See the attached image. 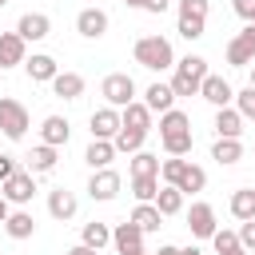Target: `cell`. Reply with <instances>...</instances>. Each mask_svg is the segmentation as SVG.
<instances>
[{"mask_svg":"<svg viewBox=\"0 0 255 255\" xmlns=\"http://www.w3.org/2000/svg\"><path fill=\"white\" fill-rule=\"evenodd\" d=\"M159 139H163V151L167 155H187L191 151V120L187 112L171 108L159 116Z\"/></svg>","mask_w":255,"mask_h":255,"instance_id":"6da1fadb","label":"cell"},{"mask_svg":"<svg viewBox=\"0 0 255 255\" xmlns=\"http://www.w3.org/2000/svg\"><path fill=\"white\" fill-rule=\"evenodd\" d=\"M135 64L147 68V72H163V68H175V52H171V40L163 36H139L135 48H131Z\"/></svg>","mask_w":255,"mask_h":255,"instance_id":"7a4b0ae2","label":"cell"},{"mask_svg":"<svg viewBox=\"0 0 255 255\" xmlns=\"http://www.w3.org/2000/svg\"><path fill=\"white\" fill-rule=\"evenodd\" d=\"M203 80H207V60H203V56H183V60H175V76H171V92H175V96H199Z\"/></svg>","mask_w":255,"mask_h":255,"instance_id":"3957f363","label":"cell"},{"mask_svg":"<svg viewBox=\"0 0 255 255\" xmlns=\"http://www.w3.org/2000/svg\"><path fill=\"white\" fill-rule=\"evenodd\" d=\"M207 28V0H179V12H175V32L183 40H199Z\"/></svg>","mask_w":255,"mask_h":255,"instance_id":"277c9868","label":"cell"},{"mask_svg":"<svg viewBox=\"0 0 255 255\" xmlns=\"http://www.w3.org/2000/svg\"><path fill=\"white\" fill-rule=\"evenodd\" d=\"M100 96L108 100V108H128V104H135V80L128 76V72H112V76H104V84H100Z\"/></svg>","mask_w":255,"mask_h":255,"instance_id":"5b68a950","label":"cell"},{"mask_svg":"<svg viewBox=\"0 0 255 255\" xmlns=\"http://www.w3.org/2000/svg\"><path fill=\"white\" fill-rule=\"evenodd\" d=\"M0 131L8 139H24L28 135V108L12 96H0Z\"/></svg>","mask_w":255,"mask_h":255,"instance_id":"8992f818","label":"cell"},{"mask_svg":"<svg viewBox=\"0 0 255 255\" xmlns=\"http://www.w3.org/2000/svg\"><path fill=\"white\" fill-rule=\"evenodd\" d=\"M0 195H4L8 203H16V207L32 203V195H36V175H32V171H16L12 179L0 183Z\"/></svg>","mask_w":255,"mask_h":255,"instance_id":"52a82bcc","label":"cell"},{"mask_svg":"<svg viewBox=\"0 0 255 255\" xmlns=\"http://www.w3.org/2000/svg\"><path fill=\"white\" fill-rule=\"evenodd\" d=\"M227 64H235V68H251V64H255V24H247V28L227 44Z\"/></svg>","mask_w":255,"mask_h":255,"instance_id":"ba28073f","label":"cell"},{"mask_svg":"<svg viewBox=\"0 0 255 255\" xmlns=\"http://www.w3.org/2000/svg\"><path fill=\"white\" fill-rule=\"evenodd\" d=\"M92 139H116L120 135V128H124V112L120 108H100V112H92Z\"/></svg>","mask_w":255,"mask_h":255,"instance_id":"9c48e42d","label":"cell"},{"mask_svg":"<svg viewBox=\"0 0 255 255\" xmlns=\"http://www.w3.org/2000/svg\"><path fill=\"white\" fill-rule=\"evenodd\" d=\"M120 187H124V179H120V171H112V167L92 171V179H88V195H92V199H100V203L116 199V195H120Z\"/></svg>","mask_w":255,"mask_h":255,"instance_id":"30bf717a","label":"cell"},{"mask_svg":"<svg viewBox=\"0 0 255 255\" xmlns=\"http://www.w3.org/2000/svg\"><path fill=\"white\" fill-rule=\"evenodd\" d=\"M112 247L120 255H143V231L128 219V223H116L112 227Z\"/></svg>","mask_w":255,"mask_h":255,"instance_id":"8fae6325","label":"cell"},{"mask_svg":"<svg viewBox=\"0 0 255 255\" xmlns=\"http://www.w3.org/2000/svg\"><path fill=\"white\" fill-rule=\"evenodd\" d=\"M187 227H191L195 239H211V235L219 231V223H215V207H211V203H191V211H187Z\"/></svg>","mask_w":255,"mask_h":255,"instance_id":"7c38bea8","label":"cell"},{"mask_svg":"<svg viewBox=\"0 0 255 255\" xmlns=\"http://www.w3.org/2000/svg\"><path fill=\"white\" fill-rule=\"evenodd\" d=\"M76 32H80L84 40H100V36L108 32V12H104V8H84V12L76 16Z\"/></svg>","mask_w":255,"mask_h":255,"instance_id":"4fadbf2b","label":"cell"},{"mask_svg":"<svg viewBox=\"0 0 255 255\" xmlns=\"http://www.w3.org/2000/svg\"><path fill=\"white\" fill-rule=\"evenodd\" d=\"M199 96H203L207 104H215V108H231V100H235V88H231L223 76H211V72H207V80H203Z\"/></svg>","mask_w":255,"mask_h":255,"instance_id":"5bb4252c","label":"cell"},{"mask_svg":"<svg viewBox=\"0 0 255 255\" xmlns=\"http://www.w3.org/2000/svg\"><path fill=\"white\" fill-rule=\"evenodd\" d=\"M175 100H179V96L171 92V84H159V80H155V84H147V92H143V104L151 108V116H155V112H159V116H163V112H171V108H175Z\"/></svg>","mask_w":255,"mask_h":255,"instance_id":"9a60e30c","label":"cell"},{"mask_svg":"<svg viewBox=\"0 0 255 255\" xmlns=\"http://www.w3.org/2000/svg\"><path fill=\"white\" fill-rule=\"evenodd\" d=\"M76 207H80V199H76L68 187L48 191V215H52V219H60V223H64V219H72V215H76Z\"/></svg>","mask_w":255,"mask_h":255,"instance_id":"2e32d148","label":"cell"},{"mask_svg":"<svg viewBox=\"0 0 255 255\" xmlns=\"http://www.w3.org/2000/svg\"><path fill=\"white\" fill-rule=\"evenodd\" d=\"M16 32L24 36V44H28V40H44V36L52 32V20H48L44 12H24L20 24H16Z\"/></svg>","mask_w":255,"mask_h":255,"instance_id":"e0dca14e","label":"cell"},{"mask_svg":"<svg viewBox=\"0 0 255 255\" xmlns=\"http://www.w3.org/2000/svg\"><path fill=\"white\" fill-rule=\"evenodd\" d=\"M24 36L20 32H0V68H12V64H24Z\"/></svg>","mask_w":255,"mask_h":255,"instance_id":"ac0fdd59","label":"cell"},{"mask_svg":"<svg viewBox=\"0 0 255 255\" xmlns=\"http://www.w3.org/2000/svg\"><path fill=\"white\" fill-rule=\"evenodd\" d=\"M215 131H219V139H239L243 135V116L235 108H215Z\"/></svg>","mask_w":255,"mask_h":255,"instance_id":"d6986e66","label":"cell"},{"mask_svg":"<svg viewBox=\"0 0 255 255\" xmlns=\"http://www.w3.org/2000/svg\"><path fill=\"white\" fill-rule=\"evenodd\" d=\"M24 68H28V76H32L36 84H52V80L60 76L56 60H52V56H44V52H36L32 60H24Z\"/></svg>","mask_w":255,"mask_h":255,"instance_id":"ffe728a7","label":"cell"},{"mask_svg":"<svg viewBox=\"0 0 255 255\" xmlns=\"http://www.w3.org/2000/svg\"><path fill=\"white\" fill-rule=\"evenodd\" d=\"M40 135H44V143H48V147H64V143H68V135H72V128H68V120H64V116H48V120L40 124Z\"/></svg>","mask_w":255,"mask_h":255,"instance_id":"44dd1931","label":"cell"},{"mask_svg":"<svg viewBox=\"0 0 255 255\" xmlns=\"http://www.w3.org/2000/svg\"><path fill=\"white\" fill-rule=\"evenodd\" d=\"M84 159H88L92 171H104V167L116 159V143H112V139H92L88 151H84Z\"/></svg>","mask_w":255,"mask_h":255,"instance_id":"7402d4cb","label":"cell"},{"mask_svg":"<svg viewBox=\"0 0 255 255\" xmlns=\"http://www.w3.org/2000/svg\"><path fill=\"white\" fill-rule=\"evenodd\" d=\"M52 92H56L60 100H80V96H84V76H80V72H60V76L52 80Z\"/></svg>","mask_w":255,"mask_h":255,"instance_id":"603a6c76","label":"cell"},{"mask_svg":"<svg viewBox=\"0 0 255 255\" xmlns=\"http://www.w3.org/2000/svg\"><path fill=\"white\" fill-rule=\"evenodd\" d=\"M4 231H8L12 239H32V235H36V219H32V211H12V215L4 219Z\"/></svg>","mask_w":255,"mask_h":255,"instance_id":"cb8c5ba5","label":"cell"},{"mask_svg":"<svg viewBox=\"0 0 255 255\" xmlns=\"http://www.w3.org/2000/svg\"><path fill=\"white\" fill-rule=\"evenodd\" d=\"M80 243H84V247H92V251H100V247H108V243H112V227H108V223H100V219H92V223H84Z\"/></svg>","mask_w":255,"mask_h":255,"instance_id":"d4e9b609","label":"cell"},{"mask_svg":"<svg viewBox=\"0 0 255 255\" xmlns=\"http://www.w3.org/2000/svg\"><path fill=\"white\" fill-rule=\"evenodd\" d=\"M231 215L239 219V223H247V219H255V187H239L235 195H231Z\"/></svg>","mask_w":255,"mask_h":255,"instance_id":"484cf974","label":"cell"},{"mask_svg":"<svg viewBox=\"0 0 255 255\" xmlns=\"http://www.w3.org/2000/svg\"><path fill=\"white\" fill-rule=\"evenodd\" d=\"M131 223L147 235V231H159V223H163V215H159V207L155 203H135V211H131Z\"/></svg>","mask_w":255,"mask_h":255,"instance_id":"4316f807","label":"cell"},{"mask_svg":"<svg viewBox=\"0 0 255 255\" xmlns=\"http://www.w3.org/2000/svg\"><path fill=\"white\" fill-rule=\"evenodd\" d=\"M124 128H135V131H151V108L147 104H128L124 108Z\"/></svg>","mask_w":255,"mask_h":255,"instance_id":"83f0119b","label":"cell"},{"mask_svg":"<svg viewBox=\"0 0 255 255\" xmlns=\"http://www.w3.org/2000/svg\"><path fill=\"white\" fill-rule=\"evenodd\" d=\"M211 159H219L223 167H231V163L243 159V143H239V139H215V143H211Z\"/></svg>","mask_w":255,"mask_h":255,"instance_id":"f1b7e54d","label":"cell"},{"mask_svg":"<svg viewBox=\"0 0 255 255\" xmlns=\"http://www.w3.org/2000/svg\"><path fill=\"white\" fill-rule=\"evenodd\" d=\"M52 167H56V147H48V143L32 147V155H28V171H32V175H44V171H52Z\"/></svg>","mask_w":255,"mask_h":255,"instance_id":"f546056e","label":"cell"},{"mask_svg":"<svg viewBox=\"0 0 255 255\" xmlns=\"http://www.w3.org/2000/svg\"><path fill=\"white\" fill-rule=\"evenodd\" d=\"M175 187H179V191H183V195H191V191H203V187H207V171H203V167H199V163H187V167H183V175H179V183H175Z\"/></svg>","mask_w":255,"mask_h":255,"instance_id":"4dcf8cb0","label":"cell"},{"mask_svg":"<svg viewBox=\"0 0 255 255\" xmlns=\"http://www.w3.org/2000/svg\"><path fill=\"white\" fill-rule=\"evenodd\" d=\"M143 139H147V131H135V128H120V135H116L112 143H116V151H128V155H135V151H143Z\"/></svg>","mask_w":255,"mask_h":255,"instance_id":"1f68e13d","label":"cell"},{"mask_svg":"<svg viewBox=\"0 0 255 255\" xmlns=\"http://www.w3.org/2000/svg\"><path fill=\"white\" fill-rule=\"evenodd\" d=\"M159 155H151V151H135L131 155V179H143V175H159Z\"/></svg>","mask_w":255,"mask_h":255,"instance_id":"d6a6232c","label":"cell"},{"mask_svg":"<svg viewBox=\"0 0 255 255\" xmlns=\"http://www.w3.org/2000/svg\"><path fill=\"white\" fill-rule=\"evenodd\" d=\"M155 207H159V215H179L183 211V191L179 187H159Z\"/></svg>","mask_w":255,"mask_h":255,"instance_id":"836d02e7","label":"cell"},{"mask_svg":"<svg viewBox=\"0 0 255 255\" xmlns=\"http://www.w3.org/2000/svg\"><path fill=\"white\" fill-rule=\"evenodd\" d=\"M211 247H215V255H247L243 243H239V231H215Z\"/></svg>","mask_w":255,"mask_h":255,"instance_id":"e575fe53","label":"cell"},{"mask_svg":"<svg viewBox=\"0 0 255 255\" xmlns=\"http://www.w3.org/2000/svg\"><path fill=\"white\" fill-rule=\"evenodd\" d=\"M131 191H135V199H139V203H155V195H159V175L131 179Z\"/></svg>","mask_w":255,"mask_h":255,"instance_id":"d590c367","label":"cell"},{"mask_svg":"<svg viewBox=\"0 0 255 255\" xmlns=\"http://www.w3.org/2000/svg\"><path fill=\"white\" fill-rule=\"evenodd\" d=\"M183 167H187V159H183V155H171V159H163V163H159V175H163V183H167V187H175V183H179V175H183Z\"/></svg>","mask_w":255,"mask_h":255,"instance_id":"8d00e7d4","label":"cell"},{"mask_svg":"<svg viewBox=\"0 0 255 255\" xmlns=\"http://www.w3.org/2000/svg\"><path fill=\"white\" fill-rule=\"evenodd\" d=\"M235 112L243 116V120H255V88L247 84L243 92H235Z\"/></svg>","mask_w":255,"mask_h":255,"instance_id":"74e56055","label":"cell"},{"mask_svg":"<svg viewBox=\"0 0 255 255\" xmlns=\"http://www.w3.org/2000/svg\"><path fill=\"white\" fill-rule=\"evenodd\" d=\"M239 243H243V251H255V219H247L239 227Z\"/></svg>","mask_w":255,"mask_h":255,"instance_id":"f35d334b","label":"cell"},{"mask_svg":"<svg viewBox=\"0 0 255 255\" xmlns=\"http://www.w3.org/2000/svg\"><path fill=\"white\" fill-rule=\"evenodd\" d=\"M231 8H235V16H243L247 24L255 20V0H231Z\"/></svg>","mask_w":255,"mask_h":255,"instance_id":"ab89813d","label":"cell"},{"mask_svg":"<svg viewBox=\"0 0 255 255\" xmlns=\"http://www.w3.org/2000/svg\"><path fill=\"white\" fill-rule=\"evenodd\" d=\"M16 171H20V167H16V159H12V155H0V183H4V179H12Z\"/></svg>","mask_w":255,"mask_h":255,"instance_id":"60d3db41","label":"cell"},{"mask_svg":"<svg viewBox=\"0 0 255 255\" xmlns=\"http://www.w3.org/2000/svg\"><path fill=\"white\" fill-rule=\"evenodd\" d=\"M167 4H171V0H143L139 8H143V12H151V16H163V12H167Z\"/></svg>","mask_w":255,"mask_h":255,"instance_id":"b9f144b4","label":"cell"},{"mask_svg":"<svg viewBox=\"0 0 255 255\" xmlns=\"http://www.w3.org/2000/svg\"><path fill=\"white\" fill-rule=\"evenodd\" d=\"M68 255H100V251H92V247H84V243H76V247H68Z\"/></svg>","mask_w":255,"mask_h":255,"instance_id":"7bdbcfd3","label":"cell"},{"mask_svg":"<svg viewBox=\"0 0 255 255\" xmlns=\"http://www.w3.org/2000/svg\"><path fill=\"white\" fill-rule=\"evenodd\" d=\"M179 251H183V247H171V243H163V247H159L155 255H179Z\"/></svg>","mask_w":255,"mask_h":255,"instance_id":"ee69618b","label":"cell"},{"mask_svg":"<svg viewBox=\"0 0 255 255\" xmlns=\"http://www.w3.org/2000/svg\"><path fill=\"white\" fill-rule=\"evenodd\" d=\"M8 215H12V211H8V199H4V195H0V223H4V219H8Z\"/></svg>","mask_w":255,"mask_h":255,"instance_id":"f6af8a7d","label":"cell"},{"mask_svg":"<svg viewBox=\"0 0 255 255\" xmlns=\"http://www.w3.org/2000/svg\"><path fill=\"white\" fill-rule=\"evenodd\" d=\"M179 255H203V251H199V247H183Z\"/></svg>","mask_w":255,"mask_h":255,"instance_id":"bcb514c9","label":"cell"},{"mask_svg":"<svg viewBox=\"0 0 255 255\" xmlns=\"http://www.w3.org/2000/svg\"><path fill=\"white\" fill-rule=\"evenodd\" d=\"M124 4H131V8H139V4H143V0H124Z\"/></svg>","mask_w":255,"mask_h":255,"instance_id":"7dc6e473","label":"cell"},{"mask_svg":"<svg viewBox=\"0 0 255 255\" xmlns=\"http://www.w3.org/2000/svg\"><path fill=\"white\" fill-rule=\"evenodd\" d=\"M251 88H255V64H251Z\"/></svg>","mask_w":255,"mask_h":255,"instance_id":"c3c4849f","label":"cell"},{"mask_svg":"<svg viewBox=\"0 0 255 255\" xmlns=\"http://www.w3.org/2000/svg\"><path fill=\"white\" fill-rule=\"evenodd\" d=\"M0 80H4V68H0Z\"/></svg>","mask_w":255,"mask_h":255,"instance_id":"681fc988","label":"cell"},{"mask_svg":"<svg viewBox=\"0 0 255 255\" xmlns=\"http://www.w3.org/2000/svg\"><path fill=\"white\" fill-rule=\"evenodd\" d=\"M251 24H255V20H251Z\"/></svg>","mask_w":255,"mask_h":255,"instance_id":"f907efd6","label":"cell"},{"mask_svg":"<svg viewBox=\"0 0 255 255\" xmlns=\"http://www.w3.org/2000/svg\"><path fill=\"white\" fill-rule=\"evenodd\" d=\"M251 151H255V147H251Z\"/></svg>","mask_w":255,"mask_h":255,"instance_id":"816d5d0a","label":"cell"},{"mask_svg":"<svg viewBox=\"0 0 255 255\" xmlns=\"http://www.w3.org/2000/svg\"><path fill=\"white\" fill-rule=\"evenodd\" d=\"M143 255H147V251H143Z\"/></svg>","mask_w":255,"mask_h":255,"instance_id":"f5cc1de1","label":"cell"},{"mask_svg":"<svg viewBox=\"0 0 255 255\" xmlns=\"http://www.w3.org/2000/svg\"><path fill=\"white\" fill-rule=\"evenodd\" d=\"M0 4H4V0H0Z\"/></svg>","mask_w":255,"mask_h":255,"instance_id":"db71d44e","label":"cell"}]
</instances>
